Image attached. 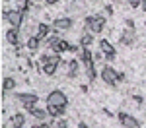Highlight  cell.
<instances>
[{"mask_svg":"<svg viewBox=\"0 0 146 128\" xmlns=\"http://www.w3.org/2000/svg\"><path fill=\"white\" fill-rule=\"evenodd\" d=\"M47 105H55V107H64L68 105V97L64 95V91L60 89H53V91L47 95Z\"/></svg>","mask_w":146,"mask_h":128,"instance_id":"6da1fadb","label":"cell"},{"mask_svg":"<svg viewBox=\"0 0 146 128\" xmlns=\"http://www.w3.org/2000/svg\"><path fill=\"white\" fill-rule=\"evenodd\" d=\"M86 27L90 29L92 33H101L103 27H105V18H103V16H92V18H86Z\"/></svg>","mask_w":146,"mask_h":128,"instance_id":"7a4b0ae2","label":"cell"},{"mask_svg":"<svg viewBox=\"0 0 146 128\" xmlns=\"http://www.w3.org/2000/svg\"><path fill=\"white\" fill-rule=\"evenodd\" d=\"M18 101L22 103V107L25 111H31L33 107H37L39 97H37L35 93H18Z\"/></svg>","mask_w":146,"mask_h":128,"instance_id":"3957f363","label":"cell"},{"mask_svg":"<svg viewBox=\"0 0 146 128\" xmlns=\"http://www.w3.org/2000/svg\"><path fill=\"white\" fill-rule=\"evenodd\" d=\"M47 43L51 47V51L56 53V54H60V53H64V51H70V43L64 41V39H60V37H51Z\"/></svg>","mask_w":146,"mask_h":128,"instance_id":"277c9868","label":"cell"},{"mask_svg":"<svg viewBox=\"0 0 146 128\" xmlns=\"http://www.w3.org/2000/svg\"><path fill=\"white\" fill-rule=\"evenodd\" d=\"M101 80L105 81L107 85H117V81H119V72H115L111 66H103V70H101Z\"/></svg>","mask_w":146,"mask_h":128,"instance_id":"5b68a950","label":"cell"},{"mask_svg":"<svg viewBox=\"0 0 146 128\" xmlns=\"http://www.w3.org/2000/svg\"><path fill=\"white\" fill-rule=\"evenodd\" d=\"M117 118H119L121 126H125V128H138V126H140V122L136 120L135 116H131L129 113H119Z\"/></svg>","mask_w":146,"mask_h":128,"instance_id":"8992f818","label":"cell"},{"mask_svg":"<svg viewBox=\"0 0 146 128\" xmlns=\"http://www.w3.org/2000/svg\"><path fill=\"white\" fill-rule=\"evenodd\" d=\"M72 23H74V20H72V18L62 16V18H55V20H53V27H55L56 31H66V29H70V27H72Z\"/></svg>","mask_w":146,"mask_h":128,"instance_id":"52a82bcc","label":"cell"},{"mask_svg":"<svg viewBox=\"0 0 146 128\" xmlns=\"http://www.w3.org/2000/svg\"><path fill=\"white\" fill-rule=\"evenodd\" d=\"M6 22L10 23L12 27H20L23 22V16H22V12L20 10H10L8 12V18H6Z\"/></svg>","mask_w":146,"mask_h":128,"instance_id":"ba28073f","label":"cell"},{"mask_svg":"<svg viewBox=\"0 0 146 128\" xmlns=\"http://www.w3.org/2000/svg\"><path fill=\"white\" fill-rule=\"evenodd\" d=\"M135 39H136V31H135V29H127V31H123L121 37H119L121 45H127V47L133 45V43H135Z\"/></svg>","mask_w":146,"mask_h":128,"instance_id":"9c48e42d","label":"cell"},{"mask_svg":"<svg viewBox=\"0 0 146 128\" xmlns=\"http://www.w3.org/2000/svg\"><path fill=\"white\" fill-rule=\"evenodd\" d=\"M6 39H8L10 45L20 47V27H10L8 33H6Z\"/></svg>","mask_w":146,"mask_h":128,"instance_id":"30bf717a","label":"cell"},{"mask_svg":"<svg viewBox=\"0 0 146 128\" xmlns=\"http://www.w3.org/2000/svg\"><path fill=\"white\" fill-rule=\"evenodd\" d=\"M100 49H101V53L107 56V54H113V56H117V53H115V49H113V45L107 41V39H101L100 41Z\"/></svg>","mask_w":146,"mask_h":128,"instance_id":"8fae6325","label":"cell"},{"mask_svg":"<svg viewBox=\"0 0 146 128\" xmlns=\"http://www.w3.org/2000/svg\"><path fill=\"white\" fill-rule=\"evenodd\" d=\"M39 45H41V39H39L37 35H31V37H27V41H25V47H27L31 53H35V51L39 49Z\"/></svg>","mask_w":146,"mask_h":128,"instance_id":"7c38bea8","label":"cell"},{"mask_svg":"<svg viewBox=\"0 0 146 128\" xmlns=\"http://www.w3.org/2000/svg\"><path fill=\"white\" fill-rule=\"evenodd\" d=\"M29 115L33 116V118H37V120H45L47 116H49V113H47V109H39V107H33V109L29 111Z\"/></svg>","mask_w":146,"mask_h":128,"instance_id":"4fadbf2b","label":"cell"},{"mask_svg":"<svg viewBox=\"0 0 146 128\" xmlns=\"http://www.w3.org/2000/svg\"><path fill=\"white\" fill-rule=\"evenodd\" d=\"M47 113L49 116H53V118H58V116L64 115V107H55V105H47Z\"/></svg>","mask_w":146,"mask_h":128,"instance_id":"5bb4252c","label":"cell"},{"mask_svg":"<svg viewBox=\"0 0 146 128\" xmlns=\"http://www.w3.org/2000/svg\"><path fill=\"white\" fill-rule=\"evenodd\" d=\"M49 33H51V27H49L47 23H39V25H37V33H35V35H37L41 41H43V39H47V37H49Z\"/></svg>","mask_w":146,"mask_h":128,"instance_id":"9a60e30c","label":"cell"},{"mask_svg":"<svg viewBox=\"0 0 146 128\" xmlns=\"http://www.w3.org/2000/svg\"><path fill=\"white\" fill-rule=\"evenodd\" d=\"M80 56H82V62L84 64H88V62L94 60V54H92L90 47H80Z\"/></svg>","mask_w":146,"mask_h":128,"instance_id":"2e32d148","label":"cell"},{"mask_svg":"<svg viewBox=\"0 0 146 128\" xmlns=\"http://www.w3.org/2000/svg\"><path fill=\"white\" fill-rule=\"evenodd\" d=\"M56 68H58V64L51 62V58H49V62L43 66V74H45V76H55V74H56Z\"/></svg>","mask_w":146,"mask_h":128,"instance_id":"e0dca14e","label":"cell"},{"mask_svg":"<svg viewBox=\"0 0 146 128\" xmlns=\"http://www.w3.org/2000/svg\"><path fill=\"white\" fill-rule=\"evenodd\" d=\"M78 68H80V62L76 60V58H72V60L68 62V76L74 78V76L78 74Z\"/></svg>","mask_w":146,"mask_h":128,"instance_id":"ac0fdd59","label":"cell"},{"mask_svg":"<svg viewBox=\"0 0 146 128\" xmlns=\"http://www.w3.org/2000/svg\"><path fill=\"white\" fill-rule=\"evenodd\" d=\"M14 87H16V80H14V78H4V89H2L4 97H6V95H8Z\"/></svg>","mask_w":146,"mask_h":128,"instance_id":"d6986e66","label":"cell"},{"mask_svg":"<svg viewBox=\"0 0 146 128\" xmlns=\"http://www.w3.org/2000/svg\"><path fill=\"white\" fill-rule=\"evenodd\" d=\"M84 68H86V78L90 81L96 80V68H94V62H88V64H84Z\"/></svg>","mask_w":146,"mask_h":128,"instance_id":"ffe728a7","label":"cell"},{"mask_svg":"<svg viewBox=\"0 0 146 128\" xmlns=\"http://www.w3.org/2000/svg\"><path fill=\"white\" fill-rule=\"evenodd\" d=\"M92 43H94V35L88 33V31H86V33L80 37V47H90Z\"/></svg>","mask_w":146,"mask_h":128,"instance_id":"44dd1931","label":"cell"},{"mask_svg":"<svg viewBox=\"0 0 146 128\" xmlns=\"http://www.w3.org/2000/svg\"><path fill=\"white\" fill-rule=\"evenodd\" d=\"M12 124H16V126H25V116H23L22 113L12 115Z\"/></svg>","mask_w":146,"mask_h":128,"instance_id":"7402d4cb","label":"cell"},{"mask_svg":"<svg viewBox=\"0 0 146 128\" xmlns=\"http://www.w3.org/2000/svg\"><path fill=\"white\" fill-rule=\"evenodd\" d=\"M51 126H55V128H68V124H66V120H58V122H51Z\"/></svg>","mask_w":146,"mask_h":128,"instance_id":"603a6c76","label":"cell"},{"mask_svg":"<svg viewBox=\"0 0 146 128\" xmlns=\"http://www.w3.org/2000/svg\"><path fill=\"white\" fill-rule=\"evenodd\" d=\"M129 6L131 8H140V0H129Z\"/></svg>","mask_w":146,"mask_h":128,"instance_id":"cb8c5ba5","label":"cell"},{"mask_svg":"<svg viewBox=\"0 0 146 128\" xmlns=\"http://www.w3.org/2000/svg\"><path fill=\"white\" fill-rule=\"evenodd\" d=\"M125 23H127V27H129V29H135V22H133L131 18H127V20H125Z\"/></svg>","mask_w":146,"mask_h":128,"instance_id":"d4e9b609","label":"cell"},{"mask_svg":"<svg viewBox=\"0 0 146 128\" xmlns=\"http://www.w3.org/2000/svg\"><path fill=\"white\" fill-rule=\"evenodd\" d=\"M133 101H135L136 105H140L142 103V97H140V95H133Z\"/></svg>","mask_w":146,"mask_h":128,"instance_id":"484cf974","label":"cell"},{"mask_svg":"<svg viewBox=\"0 0 146 128\" xmlns=\"http://www.w3.org/2000/svg\"><path fill=\"white\" fill-rule=\"evenodd\" d=\"M47 4H49V6H56V4H58V2H60V0H45Z\"/></svg>","mask_w":146,"mask_h":128,"instance_id":"4316f807","label":"cell"},{"mask_svg":"<svg viewBox=\"0 0 146 128\" xmlns=\"http://www.w3.org/2000/svg\"><path fill=\"white\" fill-rule=\"evenodd\" d=\"M101 54H103V53H96V54H94V60H101Z\"/></svg>","mask_w":146,"mask_h":128,"instance_id":"83f0119b","label":"cell"},{"mask_svg":"<svg viewBox=\"0 0 146 128\" xmlns=\"http://www.w3.org/2000/svg\"><path fill=\"white\" fill-rule=\"evenodd\" d=\"M80 91H82V93H88V85H80Z\"/></svg>","mask_w":146,"mask_h":128,"instance_id":"f1b7e54d","label":"cell"},{"mask_svg":"<svg viewBox=\"0 0 146 128\" xmlns=\"http://www.w3.org/2000/svg\"><path fill=\"white\" fill-rule=\"evenodd\" d=\"M105 12H107V14L111 16V14H113V8H111V6H105Z\"/></svg>","mask_w":146,"mask_h":128,"instance_id":"f546056e","label":"cell"},{"mask_svg":"<svg viewBox=\"0 0 146 128\" xmlns=\"http://www.w3.org/2000/svg\"><path fill=\"white\" fill-rule=\"evenodd\" d=\"M125 78H127V76H125L123 72H119V81H125Z\"/></svg>","mask_w":146,"mask_h":128,"instance_id":"4dcf8cb0","label":"cell"},{"mask_svg":"<svg viewBox=\"0 0 146 128\" xmlns=\"http://www.w3.org/2000/svg\"><path fill=\"white\" fill-rule=\"evenodd\" d=\"M140 8L146 12V0H140Z\"/></svg>","mask_w":146,"mask_h":128,"instance_id":"1f68e13d","label":"cell"},{"mask_svg":"<svg viewBox=\"0 0 146 128\" xmlns=\"http://www.w3.org/2000/svg\"><path fill=\"white\" fill-rule=\"evenodd\" d=\"M78 126H80V128H90V126H88V124H86V122H80Z\"/></svg>","mask_w":146,"mask_h":128,"instance_id":"d6a6232c","label":"cell"},{"mask_svg":"<svg viewBox=\"0 0 146 128\" xmlns=\"http://www.w3.org/2000/svg\"><path fill=\"white\" fill-rule=\"evenodd\" d=\"M12 128H23V126H16V124H12Z\"/></svg>","mask_w":146,"mask_h":128,"instance_id":"836d02e7","label":"cell"},{"mask_svg":"<svg viewBox=\"0 0 146 128\" xmlns=\"http://www.w3.org/2000/svg\"><path fill=\"white\" fill-rule=\"evenodd\" d=\"M31 2H43V0H31Z\"/></svg>","mask_w":146,"mask_h":128,"instance_id":"e575fe53","label":"cell"},{"mask_svg":"<svg viewBox=\"0 0 146 128\" xmlns=\"http://www.w3.org/2000/svg\"><path fill=\"white\" fill-rule=\"evenodd\" d=\"M4 2H10V0H4Z\"/></svg>","mask_w":146,"mask_h":128,"instance_id":"d590c367","label":"cell"},{"mask_svg":"<svg viewBox=\"0 0 146 128\" xmlns=\"http://www.w3.org/2000/svg\"><path fill=\"white\" fill-rule=\"evenodd\" d=\"M90 2H96V0H90Z\"/></svg>","mask_w":146,"mask_h":128,"instance_id":"8d00e7d4","label":"cell"}]
</instances>
